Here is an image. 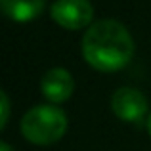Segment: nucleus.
<instances>
[{
  "instance_id": "1",
  "label": "nucleus",
  "mask_w": 151,
  "mask_h": 151,
  "mask_svg": "<svg viewBox=\"0 0 151 151\" xmlns=\"http://www.w3.org/2000/svg\"><path fill=\"white\" fill-rule=\"evenodd\" d=\"M82 55L98 71H119L134 55V38L117 19H98L82 37Z\"/></svg>"
},
{
  "instance_id": "7",
  "label": "nucleus",
  "mask_w": 151,
  "mask_h": 151,
  "mask_svg": "<svg viewBox=\"0 0 151 151\" xmlns=\"http://www.w3.org/2000/svg\"><path fill=\"white\" fill-rule=\"evenodd\" d=\"M0 100H2V119H0V128H4L10 117V100H8L6 92H0Z\"/></svg>"
},
{
  "instance_id": "2",
  "label": "nucleus",
  "mask_w": 151,
  "mask_h": 151,
  "mask_svg": "<svg viewBox=\"0 0 151 151\" xmlns=\"http://www.w3.org/2000/svg\"><path fill=\"white\" fill-rule=\"evenodd\" d=\"M67 130V115L58 105L40 103L29 109L21 119V132L31 144L48 145L61 140Z\"/></svg>"
},
{
  "instance_id": "4",
  "label": "nucleus",
  "mask_w": 151,
  "mask_h": 151,
  "mask_svg": "<svg viewBox=\"0 0 151 151\" xmlns=\"http://www.w3.org/2000/svg\"><path fill=\"white\" fill-rule=\"evenodd\" d=\"M111 109L119 119L128 122H142L147 113V100L138 88L121 86L111 98Z\"/></svg>"
},
{
  "instance_id": "3",
  "label": "nucleus",
  "mask_w": 151,
  "mask_h": 151,
  "mask_svg": "<svg viewBox=\"0 0 151 151\" xmlns=\"http://www.w3.org/2000/svg\"><path fill=\"white\" fill-rule=\"evenodd\" d=\"M50 15L58 25L75 31L94 23V6L90 0H55L50 8Z\"/></svg>"
},
{
  "instance_id": "6",
  "label": "nucleus",
  "mask_w": 151,
  "mask_h": 151,
  "mask_svg": "<svg viewBox=\"0 0 151 151\" xmlns=\"http://www.w3.org/2000/svg\"><path fill=\"white\" fill-rule=\"evenodd\" d=\"M46 0H0L2 12L12 21H33L42 14Z\"/></svg>"
},
{
  "instance_id": "5",
  "label": "nucleus",
  "mask_w": 151,
  "mask_h": 151,
  "mask_svg": "<svg viewBox=\"0 0 151 151\" xmlns=\"http://www.w3.org/2000/svg\"><path fill=\"white\" fill-rule=\"evenodd\" d=\"M40 90H42V96L52 103H61V101L69 100L75 90L73 75L67 69H63V67L48 69L42 75Z\"/></svg>"
},
{
  "instance_id": "8",
  "label": "nucleus",
  "mask_w": 151,
  "mask_h": 151,
  "mask_svg": "<svg viewBox=\"0 0 151 151\" xmlns=\"http://www.w3.org/2000/svg\"><path fill=\"white\" fill-rule=\"evenodd\" d=\"M0 151H14V149H12L6 142H0Z\"/></svg>"
},
{
  "instance_id": "9",
  "label": "nucleus",
  "mask_w": 151,
  "mask_h": 151,
  "mask_svg": "<svg viewBox=\"0 0 151 151\" xmlns=\"http://www.w3.org/2000/svg\"><path fill=\"white\" fill-rule=\"evenodd\" d=\"M147 130H149V136H151V115H149V119H147Z\"/></svg>"
}]
</instances>
